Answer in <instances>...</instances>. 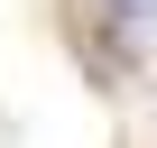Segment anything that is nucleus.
I'll return each instance as SVG.
<instances>
[{
  "label": "nucleus",
  "mask_w": 157,
  "mask_h": 148,
  "mask_svg": "<svg viewBox=\"0 0 157 148\" xmlns=\"http://www.w3.org/2000/svg\"><path fill=\"white\" fill-rule=\"evenodd\" d=\"M102 10H111V19H129V28H148V19H157V0H102Z\"/></svg>",
  "instance_id": "1"
}]
</instances>
